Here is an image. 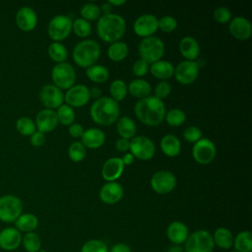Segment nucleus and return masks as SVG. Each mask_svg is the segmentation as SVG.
Segmentation results:
<instances>
[{
    "label": "nucleus",
    "instance_id": "obj_43",
    "mask_svg": "<svg viewBox=\"0 0 252 252\" xmlns=\"http://www.w3.org/2000/svg\"><path fill=\"white\" fill-rule=\"evenodd\" d=\"M87 155V149L81 142H74L68 149V156L74 162L82 161Z\"/></svg>",
    "mask_w": 252,
    "mask_h": 252
},
{
    "label": "nucleus",
    "instance_id": "obj_17",
    "mask_svg": "<svg viewBox=\"0 0 252 252\" xmlns=\"http://www.w3.org/2000/svg\"><path fill=\"white\" fill-rule=\"evenodd\" d=\"M228 30L231 35L238 40H247L252 34L251 23L244 17H235L230 20Z\"/></svg>",
    "mask_w": 252,
    "mask_h": 252
},
{
    "label": "nucleus",
    "instance_id": "obj_28",
    "mask_svg": "<svg viewBox=\"0 0 252 252\" xmlns=\"http://www.w3.org/2000/svg\"><path fill=\"white\" fill-rule=\"evenodd\" d=\"M38 226V219L33 214H22L16 220H15V227L20 232H32L36 229Z\"/></svg>",
    "mask_w": 252,
    "mask_h": 252
},
{
    "label": "nucleus",
    "instance_id": "obj_22",
    "mask_svg": "<svg viewBox=\"0 0 252 252\" xmlns=\"http://www.w3.org/2000/svg\"><path fill=\"white\" fill-rule=\"evenodd\" d=\"M124 169V164L120 158H110L102 165L101 175L102 178L108 182L117 180Z\"/></svg>",
    "mask_w": 252,
    "mask_h": 252
},
{
    "label": "nucleus",
    "instance_id": "obj_59",
    "mask_svg": "<svg viewBox=\"0 0 252 252\" xmlns=\"http://www.w3.org/2000/svg\"><path fill=\"white\" fill-rule=\"evenodd\" d=\"M38 252H46V251H45V250H44V249H40V250H39V251H38Z\"/></svg>",
    "mask_w": 252,
    "mask_h": 252
},
{
    "label": "nucleus",
    "instance_id": "obj_45",
    "mask_svg": "<svg viewBox=\"0 0 252 252\" xmlns=\"http://www.w3.org/2000/svg\"><path fill=\"white\" fill-rule=\"evenodd\" d=\"M177 27V21L171 16H163L158 20V29L163 32H172Z\"/></svg>",
    "mask_w": 252,
    "mask_h": 252
},
{
    "label": "nucleus",
    "instance_id": "obj_52",
    "mask_svg": "<svg viewBox=\"0 0 252 252\" xmlns=\"http://www.w3.org/2000/svg\"><path fill=\"white\" fill-rule=\"evenodd\" d=\"M115 149L121 153H127L130 149V141L120 138L115 141Z\"/></svg>",
    "mask_w": 252,
    "mask_h": 252
},
{
    "label": "nucleus",
    "instance_id": "obj_47",
    "mask_svg": "<svg viewBox=\"0 0 252 252\" xmlns=\"http://www.w3.org/2000/svg\"><path fill=\"white\" fill-rule=\"evenodd\" d=\"M183 138L189 143H196L202 138V131L195 126H189L183 131Z\"/></svg>",
    "mask_w": 252,
    "mask_h": 252
},
{
    "label": "nucleus",
    "instance_id": "obj_25",
    "mask_svg": "<svg viewBox=\"0 0 252 252\" xmlns=\"http://www.w3.org/2000/svg\"><path fill=\"white\" fill-rule=\"evenodd\" d=\"M179 51L188 61H194L200 54V45L193 36H184L179 42Z\"/></svg>",
    "mask_w": 252,
    "mask_h": 252
},
{
    "label": "nucleus",
    "instance_id": "obj_24",
    "mask_svg": "<svg viewBox=\"0 0 252 252\" xmlns=\"http://www.w3.org/2000/svg\"><path fill=\"white\" fill-rule=\"evenodd\" d=\"M105 142V134L99 128H89L84 131L81 143L87 149H98Z\"/></svg>",
    "mask_w": 252,
    "mask_h": 252
},
{
    "label": "nucleus",
    "instance_id": "obj_29",
    "mask_svg": "<svg viewBox=\"0 0 252 252\" xmlns=\"http://www.w3.org/2000/svg\"><path fill=\"white\" fill-rule=\"evenodd\" d=\"M214 244L218 247L227 250L232 247L233 244V235L231 231L226 227H218L214 234H212Z\"/></svg>",
    "mask_w": 252,
    "mask_h": 252
},
{
    "label": "nucleus",
    "instance_id": "obj_15",
    "mask_svg": "<svg viewBox=\"0 0 252 252\" xmlns=\"http://www.w3.org/2000/svg\"><path fill=\"white\" fill-rule=\"evenodd\" d=\"M134 32L143 38L153 36L158 29V20L155 15L144 14L136 19L133 25Z\"/></svg>",
    "mask_w": 252,
    "mask_h": 252
},
{
    "label": "nucleus",
    "instance_id": "obj_20",
    "mask_svg": "<svg viewBox=\"0 0 252 252\" xmlns=\"http://www.w3.org/2000/svg\"><path fill=\"white\" fill-rule=\"evenodd\" d=\"M22 233L16 227H5L0 231V248L5 251L16 250L22 244Z\"/></svg>",
    "mask_w": 252,
    "mask_h": 252
},
{
    "label": "nucleus",
    "instance_id": "obj_31",
    "mask_svg": "<svg viewBox=\"0 0 252 252\" xmlns=\"http://www.w3.org/2000/svg\"><path fill=\"white\" fill-rule=\"evenodd\" d=\"M116 130L120 138L129 140L135 137L137 128H136L135 122L130 117L123 116L117 120Z\"/></svg>",
    "mask_w": 252,
    "mask_h": 252
},
{
    "label": "nucleus",
    "instance_id": "obj_41",
    "mask_svg": "<svg viewBox=\"0 0 252 252\" xmlns=\"http://www.w3.org/2000/svg\"><path fill=\"white\" fill-rule=\"evenodd\" d=\"M81 16L82 19L86 20V21H94V20H98L101 16V12H100V8L99 6H97L96 4L94 3H86L82 6L81 8Z\"/></svg>",
    "mask_w": 252,
    "mask_h": 252
},
{
    "label": "nucleus",
    "instance_id": "obj_38",
    "mask_svg": "<svg viewBox=\"0 0 252 252\" xmlns=\"http://www.w3.org/2000/svg\"><path fill=\"white\" fill-rule=\"evenodd\" d=\"M56 115L58 118V122L65 126H70L74 123L75 120V111L68 104H62L56 110Z\"/></svg>",
    "mask_w": 252,
    "mask_h": 252
},
{
    "label": "nucleus",
    "instance_id": "obj_18",
    "mask_svg": "<svg viewBox=\"0 0 252 252\" xmlns=\"http://www.w3.org/2000/svg\"><path fill=\"white\" fill-rule=\"evenodd\" d=\"M58 118L56 111L53 109L44 108L40 110L35 117V127L37 131L48 133L53 131L58 125Z\"/></svg>",
    "mask_w": 252,
    "mask_h": 252
},
{
    "label": "nucleus",
    "instance_id": "obj_48",
    "mask_svg": "<svg viewBox=\"0 0 252 252\" xmlns=\"http://www.w3.org/2000/svg\"><path fill=\"white\" fill-rule=\"evenodd\" d=\"M171 92V86L167 81H160L155 88V96L160 100L167 97Z\"/></svg>",
    "mask_w": 252,
    "mask_h": 252
},
{
    "label": "nucleus",
    "instance_id": "obj_16",
    "mask_svg": "<svg viewBox=\"0 0 252 252\" xmlns=\"http://www.w3.org/2000/svg\"><path fill=\"white\" fill-rule=\"evenodd\" d=\"M90 98L91 97L88 87L82 84L74 85L67 90L66 94H64V100L66 104H68L72 108L86 105L89 102Z\"/></svg>",
    "mask_w": 252,
    "mask_h": 252
},
{
    "label": "nucleus",
    "instance_id": "obj_21",
    "mask_svg": "<svg viewBox=\"0 0 252 252\" xmlns=\"http://www.w3.org/2000/svg\"><path fill=\"white\" fill-rule=\"evenodd\" d=\"M16 24L23 32H31L36 27L37 16L31 7L24 6L16 14Z\"/></svg>",
    "mask_w": 252,
    "mask_h": 252
},
{
    "label": "nucleus",
    "instance_id": "obj_4",
    "mask_svg": "<svg viewBox=\"0 0 252 252\" xmlns=\"http://www.w3.org/2000/svg\"><path fill=\"white\" fill-rule=\"evenodd\" d=\"M74 62L82 67L89 68L96 63L100 56V46L93 39H84L78 42L72 52Z\"/></svg>",
    "mask_w": 252,
    "mask_h": 252
},
{
    "label": "nucleus",
    "instance_id": "obj_3",
    "mask_svg": "<svg viewBox=\"0 0 252 252\" xmlns=\"http://www.w3.org/2000/svg\"><path fill=\"white\" fill-rule=\"evenodd\" d=\"M119 114V104L110 96H101L95 99L90 108L93 121L102 126H108L116 122Z\"/></svg>",
    "mask_w": 252,
    "mask_h": 252
},
{
    "label": "nucleus",
    "instance_id": "obj_5",
    "mask_svg": "<svg viewBox=\"0 0 252 252\" xmlns=\"http://www.w3.org/2000/svg\"><path fill=\"white\" fill-rule=\"evenodd\" d=\"M140 59L148 64H153L162 57L164 54V44L162 40L157 36H149L143 38L138 46Z\"/></svg>",
    "mask_w": 252,
    "mask_h": 252
},
{
    "label": "nucleus",
    "instance_id": "obj_60",
    "mask_svg": "<svg viewBox=\"0 0 252 252\" xmlns=\"http://www.w3.org/2000/svg\"><path fill=\"white\" fill-rule=\"evenodd\" d=\"M229 252H237V251H235V250H232V251H229Z\"/></svg>",
    "mask_w": 252,
    "mask_h": 252
},
{
    "label": "nucleus",
    "instance_id": "obj_32",
    "mask_svg": "<svg viewBox=\"0 0 252 252\" xmlns=\"http://www.w3.org/2000/svg\"><path fill=\"white\" fill-rule=\"evenodd\" d=\"M233 248L237 252L252 251V233L249 230H242L233 237Z\"/></svg>",
    "mask_w": 252,
    "mask_h": 252
},
{
    "label": "nucleus",
    "instance_id": "obj_34",
    "mask_svg": "<svg viewBox=\"0 0 252 252\" xmlns=\"http://www.w3.org/2000/svg\"><path fill=\"white\" fill-rule=\"evenodd\" d=\"M87 77L94 83L101 84L108 80L109 77V71L106 67L102 65H93L86 70Z\"/></svg>",
    "mask_w": 252,
    "mask_h": 252
},
{
    "label": "nucleus",
    "instance_id": "obj_37",
    "mask_svg": "<svg viewBox=\"0 0 252 252\" xmlns=\"http://www.w3.org/2000/svg\"><path fill=\"white\" fill-rule=\"evenodd\" d=\"M109 93H110L111 98L114 99L116 102L123 100L128 93V88H127L126 83L120 79L114 80L110 84Z\"/></svg>",
    "mask_w": 252,
    "mask_h": 252
},
{
    "label": "nucleus",
    "instance_id": "obj_1",
    "mask_svg": "<svg viewBox=\"0 0 252 252\" xmlns=\"http://www.w3.org/2000/svg\"><path fill=\"white\" fill-rule=\"evenodd\" d=\"M165 105L162 100L155 95L139 99L134 107V112L140 122L147 126L159 125L165 116Z\"/></svg>",
    "mask_w": 252,
    "mask_h": 252
},
{
    "label": "nucleus",
    "instance_id": "obj_12",
    "mask_svg": "<svg viewBox=\"0 0 252 252\" xmlns=\"http://www.w3.org/2000/svg\"><path fill=\"white\" fill-rule=\"evenodd\" d=\"M150 183L156 193L167 194L175 188L176 177L171 171L158 170L153 174Z\"/></svg>",
    "mask_w": 252,
    "mask_h": 252
},
{
    "label": "nucleus",
    "instance_id": "obj_40",
    "mask_svg": "<svg viewBox=\"0 0 252 252\" xmlns=\"http://www.w3.org/2000/svg\"><path fill=\"white\" fill-rule=\"evenodd\" d=\"M16 129L23 136H32L36 131L35 123L32 119L27 116L20 117L17 120Z\"/></svg>",
    "mask_w": 252,
    "mask_h": 252
},
{
    "label": "nucleus",
    "instance_id": "obj_42",
    "mask_svg": "<svg viewBox=\"0 0 252 252\" xmlns=\"http://www.w3.org/2000/svg\"><path fill=\"white\" fill-rule=\"evenodd\" d=\"M72 31L74 32V33L77 36L84 38L91 34L92 26H91L90 22H88L82 18H78L72 24Z\"/></svg>",
    "mask_w": 252,
    "mask_h": 252
},
{
    "label": "nucleus",
    "instance_id": "obj_9",
    "mask_svg": "<svg viewBox=\"0 0 252 252\" xmlns=\"http://www.w3.org/2000/svg\"><path fill=\"white\" fill-rule=\"evenodd\" d=\"M51 79L53 85L60 90H68L75 84L76 73L71 64L66 62L58 63L52 68Z\"/></svg>",
    "mask_w": 252,
    "mask_h": 252
},
{
    "label": "nucleus",
    "instance_id": "obj_36",
    "mask_svg": "<svg viewBox=\"0 0 252 252\" xmlns=\"http://www.w3.org/2000/svg\"><path fill=\"white\" fill-rule=\"evenodd\" d=\"M22 244L27 252H38L41 249V239L38 233L32 231L25 233Z\"/></svg>",
    "mask_w": 252,
    "mask_h": 252
},
{
    "label": "nucleus",
    "instance_id": "obj_49",
    "mask_svg": "<svg viewBox=\"0 0 252 252\" xmlns=\"http://www.w3.org/2000/svg\"><path fill=\"white\" fill-rule=\"evenodd\" d=\"M149 64L147 62H145L144 60L142 59H138L135 61L134 65H133V73L136 77H144L148 71H149Z\"/></svg>",
    "mask_w": 252,
    "mask_h": 252
},
{
    "label": "nucleus",
    "instance_id": "obj_46",
    "mask_svg": "<svg viewBox=\"0 0 252 252\" xmlns=\"http://www.w3.org/2000/svg\"><path fill=\"white\" fill-rule=\"evenodd\" d=\"M213 17L216 22L220 24H226L231 20V12L229 11L228 8L224 6H220L214 11Z\"/></svg>",
    "mask_w": 252,
    "mask_h": 252
},
{
    "label": "nucleus",
    "instance_id": "obj_11",
    "mask_svg": "<svg viewBox=\"0 0 252 252\" xmlns=\"http://www.w3.org/2000/svg\"><path fill=\"white\" fill-rule=\"evenodd\" d=\"M217 155L215 144L207 138H201L196 142L192 148V156L195 161L200 164L206 165L211 163Z\"/></svg>",
    "mask_w": 252,
    "mask_h": 252
},
{
    "label": "nucleus",
    "instance_id": "obj_50",
    "mask_svg": "<svg viewBox=\"0 0 252 252\" xmlns=\"http://www.w3.org/2000/svg\"><path fill=\"white\" fill-rule=\"evenodd\" d=\"M84 131L83 126L79 123H72L70 126H68V133L73 138H81Z\"/></svg>",
    "mask_w": 252,
    "mask_h": 252
},
{
    "label": "nucleus",
    "instance_id": "obj_54",
    "mask_svg": "<svg viewBox=\"0 0 252 252\" xmlns=\"http://www.w3.org/2000/svg\"><path fill=\"white\" fill-rule=\"evenodd\" d=\"M89 94H90V97L91 98H99L101 97V90L97 87H93L92 89H89Z\"/></svg>",
    "mask_w": 252,
    "mask_h": 252
},
{
    "label": "nucleus",
    "instance_id": "obj_19",
    "mask_svg": "<svg viewBox=\"0 0 252 252\" xmlns=\"http://www.w3.org/2000/svg\"><path fill=\"white\" fill-rule=\"evenodd\" d=\"M124 194L123 187L120 183L112 181L107 182L99 190V199L107 205H113L119 202Z\"/></svg>",
    "mask_w": 252,
    "mask_h": 252
},
{
    "label": "nucleus",
    "instance_id": "obj_33",
    "mask_svg": "<svg viewBox=\"0 0 252 252\" xmlns=\"http://www.w3.org/2000/svg\"><path fill=\"white\" fill-rule=\"evenodd\" d=\"M128 45L124 41L119 40L110 43L107 49V56L110 60L114 62H119L126 58V56L128 55Z\"/></svg>",
    "mask_w": 252,
    "mask_h": 252
},
{
    "label": "nucleus",
    "instance_id": "obj_58",
    "mask_svg": "<svg viewBox=\"0 0 252 252\" xmlns=\"http://www.w3.org/2000/svg\"><path fill=\"white\" fill-rule=\"evenodd\" d=\"M167 252H185V250H184V248L180 247L179 245H175V246L170 247Z\"/></svg>",
    "mask_w": 252,
    "mask_h": 252
},
{
    "label": "nucleus",
    "instance_id": "obj_53",
    "mask_svg": "<svg viewBox=\"0 0 252 252\" xmlns=\"http://www.w3.org/2000/svg\"><path fill=\"white\" fill-rule=\"evenodd\" d=\"M108 252H131V249L127 244L119 242V243L114 244L110 248V251H108Z\"/></svg>",
    "mask_w": 252,
    "mask_h": 252
},
{
    "label": "nucleus",
    "instance_id": "obj_14",
    "mask_svg": "<svg viewBox=\"0 0 252 252\" xmlns=\"http://www.w3.org/2000/svg\"><path fill=\"white\" fill-rule=\"evenodd\" d=\"M39 98L46 108L55 109L63 104L64 94L62 93V90L53 84H47L41 88Z\"/></svg>",
    "mask_w": 252,
    "mask_h": 252
},
{
    "label": "nucleus",
    "instance_id": "obj_51",
    "mask_svg": "<svg viewBox=\"0 0 252 252\" xmlns=\"http://www.w3.org/2000/svg\"><path fill=\"white\" fill-rule=\"evenodd\" d=\"M45 135L44 133L40 131H35L32 136H31V144L33 147H40L45 143Z\"/></svg>",
    "mask_w": 252,
    "mask_h": 252
},
{
    "label": "nucleus",
    "instance_id": "obj_55",
    "mask_svg": "<svg viewBox=\"0 0 252 252\" xmlns=\"http://www.w3.org/2000/svg\"><path fill=\"white\" fill-rule=\"evenodd\" d=\"M134 157H133V155L131 154V153H126L123 157H122V158H121V160H122V162H123V164H124V166L125 165H130V164H132L133 163V161H134Z\"/></svg>",
    "mask_w": 252,
    "mask_h": 252
},
{
    "label": "nucleus",
    "instance_id": "obj_6",
    "mask_svg": "<svg viewBox=\"0 0 252 252\" xmlns=\"http://www.w3.org/2000/svg\"><path fill=\"white\" fill-rule=\"evenodd\" d=\"M184 243L185 252H213L215 247L212 233L205 229L190 233Z\"/></svg>",
    "mask_w": 252,
    "mask_h": 252
},
{
    "label": "nucleus",
    "instance_id": "obj_27",
    "mask_svg": "<svg viewBox=\"0 0 252 252\" xmlns=\"http://www.w3.org/2000/svg\"><path fill=\"white\" fill-rule=\"evenodd\" d=\"M151 74L161 80L166 81L167 79H170L174 75V67L173 65L166 60H158L149 67Z\"/></svg>",
    "mask_w": 252,
    "mask_h": 252
},
{
    "label": "nucleus",
    "instance_id": "obj_44",
    "mask_svg": "<svg viewBox=\"0 0 252 252\" xmlns=\"http://www.w3.org/2000/svg\"><path fill=\"white\" fill-rule=\"evenodd\" d=\"M107 245L99 239H91L85 242L81 248V252H108Z\"/></svg>",
    "mask_w": 252,
    "mask_h": 252
},
{
    "label": "nucleus",
    "instance_id": "obj_35",
    "mask_svg": "<svg viewBox=\"0 0 252 252\" xmlns=\"http://www.w3.org/2000/svg\"><path fill=\"white\" fill-rule=\"evenodd\" d=\"M47 53H48V56L50 57V59L53 60L54 62H56L57 64L65 62L68 57L67 48L65 47L64 44H62L60 42L53 41L52 43H50L47 48Z\"/></svg>",
    "mask_w": 252,
    "mask_h": 252
},
{
    "label": "nucleus",
    "instance_id": "obj_7",
    "mask_svg": "<svg viewBox=\"0 0 252 252\" xmlns=\"http://www.w3.org/2000/svg\"><path fill=\"white\" fill-rule=\"evenodd\" d=\"M72 24L73 21L69 16L56 15L48 23L47 33L54 42H60L71 33Z\"/></svg>",
    "mask_w": 252,
    "mask_h": 252
},
{
    "label": "nucleus",
    "instance_id": "obj_23",
    "mask_svg": "<svg viewBox=\"0 0 252 252\" xmlns=\"http://www.w3.org/2000/svg\"><path fill=\"white\" fill-rule=\"evenodd\" d=\"M166 235L170 242L175 245H180L186 241L189 235V230L185 223L175 220L168 224L166 228Z\"/></svg>",
    "mask_w": 252,
    "mask_h": 252
},
{
    "label": "nucleus",
    "instance_id": "obj_57",
    "mask_svg": "<svg viewBox=\"0 0 252 252\" xmlns=\"http://www.w3.org/2000/svg\"><path fill=\"white\" fill-rule=\"evenodd\" d=\"M111 6H122L126 3L125 0H108L107 1Z\"/></svg>",
    "mask_w": 252,
    "mask_h": 252
},
{
    "label": "nucleus",
    "instance_id": "obj_39",
    "mask_svg": "<svg viewBox=\"0 0 252 252\" xmlns=\"http://www.w3.org/2000/svg\"><path fill=\"white\" fill-rule=\"evenodd\" d=\"M164 119L169 126L178 127L185 122L186 114L180 108H172L165 113Z\"/></svg>",
    "mask_w": 252,
    "mask_h": 252
},
{
    "label": "nucleus",
    "instance_id": "obj_2",
    "mask_svg": "<svg viewBox=\"0 0 252 252\" xmlns=\"http://www.w3.org/2000/svg\"><path fill=\"white\" fill-rule=\"evenodd\" d=\"M96 32L99 38L104 42L113 43L119 41L125 34L126 22L117 14L102 15L97 21Z\"/></svg>",
    "mask_w": 252,
    "mask_h": 252
},
{
    "label": "nucleus",
    "instance_id": "obj_8",
    "mask_svg": "<svg viewBox=\"0 0 252 252\" xmlns=\"http://www.w3.org/2000/svg\"><path fill=\"white\" fill-rule=\"evenodd\" d=\"M23 203L15 195L0 197V220L3 222H15L22 215Z\"/></svg>",
    "mask_w": 252,
    "mask_h": 252
},
{
    "label": "nucleus",
    "instance_id": "obj_26",
    "mask_svg": "<svg viewBox=\"0 0 252 252\" xmlns=\"http://www.w3.org/2000/svg\"><path fill=\"white\" fill-rule=\"evenodd\" d=\"M159 146L161 152L169 158H175L181 152V143L179 139L172 134L164 135L160 140Z\"/></svg>",
    "mask_w": 252,
    "mask_h": 252
},
{
    "label": "nucleus",
    "instance_id": "obj_30",
    "mask_svg": "<svg viewBox=\"0 0 252 252\" xmlns=\"http://www.w3.org/2000/svg\"><path fill=\"white\" fill-rule=\"evenodd\" d=\"M127 88L130 94L140 99L149 96L152 91L151 84L144 79H135L131 81L130 84L127 86Z\"/></svg>",
    "mask_w": 252,
    "mask_h": 252
},
{
    "label": "nucleus",
    "instance_id": "obj_13",
    "mask_svg": "<svg viewBox=\"0 0 252 252\" xmlns=\"http://www.w3.org/2000/svg\"><path fill=\"white\" fill-rule=\"evenodd\" d=\"M199 76V64L195 61H182L174 68V77L182 85L194 83Z\"/></svg>",
    "mask_w": 252,
    "mask_h": 252
},
{
    "label": "nucleus",
    "instance_id": "obj_56",
    "mask_svg": "<svg viewBox=\"0 0 252 252\" xmlns=\"http://www.w3.org/2000/svg\"><path fill=\"white\" fill-rule=\"evenodd\" d=\"M100 12H102L103 15H108V14H111V11H112V6L108 3V2H105L103 3L100 7Z\"/></svg>",
    "mask_w": 252,
    "mask_h": 252
},
{
    "label": "nucleus",
    "instance_id": "obj_10",
    "mask_svg": "<svg viewBox=\"0 0 252 252\" xmlns=\"http://www.w3.org/2000/svg\"><path fill=\"white\" fill-rule=\"evenodd\" d=\"M130 153L135 158L140 160H149L156 154L154 142L146 136H135L130 141Z\"/></svg>",
    "mask_w": 252,
    "mask_h": 252
}]
</instances>
